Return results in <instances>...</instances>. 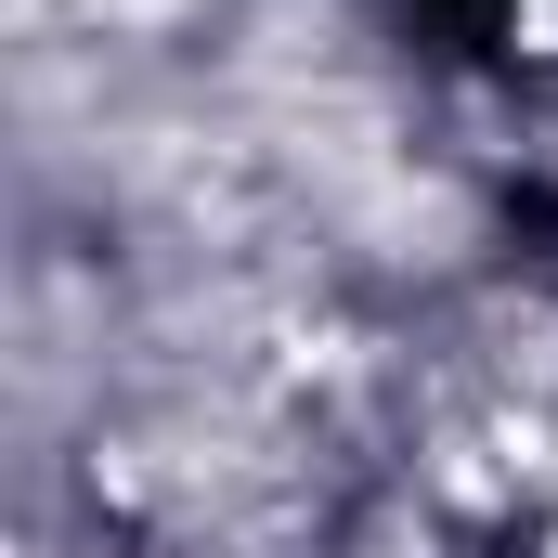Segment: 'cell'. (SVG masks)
I'll return each instance as SVG.
<instances>
[{"label":"cell","instance_id":"6da1fadb","mask_svg":"<svg viewBox=\"0 0 558 558\" xmlns=\"http://www.w3.org/2000/svg\"><path fill=\"white\" fill-rule=\"evenodd\" d=\"M78 13H92V26H182L195 0H78Z\"/></svg>","mask_w":558,"mask_h":558}]
</instances>
